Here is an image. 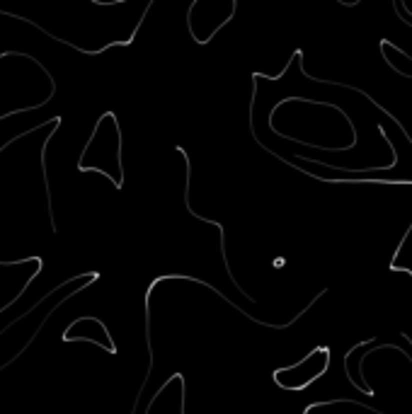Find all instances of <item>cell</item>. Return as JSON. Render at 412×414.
Listing matches in <instances>:
<instances>
[{"instance_id": "cell-1", "label": "cell", "mask_w": 412, "mask_h": 414, "mask_svg": "<svg viewBox=\"0 0 412 414\" xmlns=\"http://www.w3.org/2000/svg\"><path fill=\"white\" fill-rule=\"evenodd\" d=\"M318 351H320V347H316V349L310 351V354H306L298 364H294V366H286V368H279V371H274L272 373V381L276 383L282 390H294V385H296V381H298V376L303 373L301 378V390H306L310 383H316L318 378H322L328 371L325 368H320V371H308V366L313 364V359L318 356Z\"/></svg>"}]
</instances>
